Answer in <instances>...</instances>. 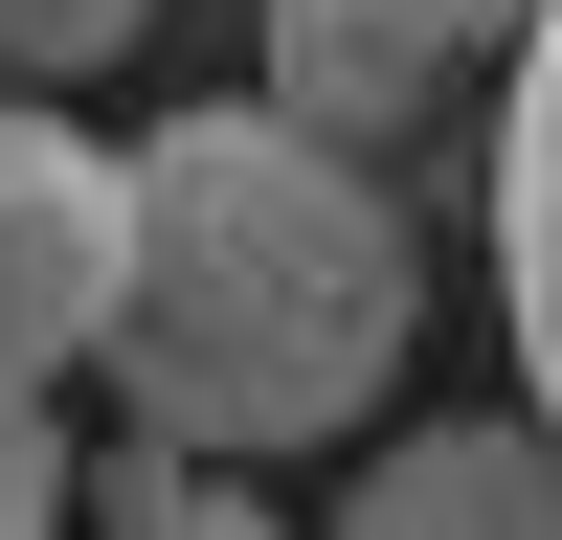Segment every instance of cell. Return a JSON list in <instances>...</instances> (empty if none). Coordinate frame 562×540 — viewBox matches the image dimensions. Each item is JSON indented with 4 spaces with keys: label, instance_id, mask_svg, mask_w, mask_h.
Instances as JSON below:
<instances>
[{
    "label": "cell",
    "instance_id": "6da1fadb",
    "mask_svg": "<svg viewBox=\"0 0 562 540\" xmlns=\"http://www.w3.org/2000/svg\"><path fill=\"white\" fill-rule=\"evenodd\" d=\"M405 315H428V248L360 180V135L270 113V90L135 135V270H113V338H90L135 450H203V473L338 450L405 383Z\"/></svg>",
    "mask_w": 562,
    "mask_h": 540
},
{
    "label": "cell",
    "instance_id": "7a4b0ae2",
    "mask_svg": "<svg viewBox=\"0 0 562 540\" xmlns=\"http://www.w3.org/2000/svg\"><path fill=\"white\" fill-rule=\"evenodd\" d=\"M135 270V158L68 113H0V405H68V360L113 338Z\"/></svg>",
    "mask_w": 562,
    "mask_h": 540
},
{
    "label": "cell",
    "instance_id": "3957f363",
    "mask_svg": "<svg viewBox=\"0 0 562 540\" xmlns=\"http://www.w3.org/2000/svg\"><path fill=\"white\" fill-rule=\"evenodd\" d=\"M248 45H270V113L383 135V113H428V90L518 68V45H540V0H248Z\"/></svg>",
    "mask_w": 562,
    "mask_h": 540
},
{
    "label": "cell",
    "instance_id": "277c9868",
    "mask_svg": "<svg viewBox=\"0 0 562 540\" xmlns=\"http://www.w3.org/2000/svg\"><path fill=\"white\" fill-rule=\"evenodd\" d=\"M338 540H562V428L540 405H428V428L338 495Z\"/></svg>",
    "mask_w": 562,
    "mask_h": 540
},
{
    "label": "cell",
    "instance_id": "5b68a950",
    "mask_svg": "<svg viewBox=\"0 0 562 540\" xmlns=\"http://www.w3.org/2000/svg\"><path fill=\"white\" fill-rule=\"evenodd\" d=\"M495 315H518V383L562 428V0L518 45V113H495Z\"/></svg>",
    "mask_w": 562,
    "mask_h": 540
},
{
    "label": "cell",
    "instance_id": "8992f818",
    "mask_svg": "<svg viewBox=\"0 0 562 540\" xmlns=\"http://www.w3.org/2000/svg\"><path fill=\"white\" fill-rule=\"evenodd\" d=\"M90 540H293L270 518V473H203V450H90Z\"/></svg>",
    "mask_w": 562,
    "mask_h": 540
},
{
    "label": "cell",
    "instance_id": "52a82bcc",
    "mask_svg": "<svg viewBox=\"0 0 562 540\" xmlns=\"http://www.w3.org/2000/svg\"><path fill=\"white\" fill-rule=\"evenodd\" d=\"M135 23H158V0H0V90H68V68H113Z\"/></svg>",
    "mask_w": 562,
    "mask_h": 540
},
{
    "label": "cell",
    "instance_id": "ba28073f",
    "mask_svg": "<svg viewBox=\"0 0 562 540\" xmlns=\"http://www.w3.org/2000/svg\"><path fill=\"white\" fill-rule=\"evenodd\" d=\"M68 518H90L68 428H45V405H0V540H68Z\"/></svg>",
    "mask_w": 562,
    "mask_h": 540
}]
</instances>
